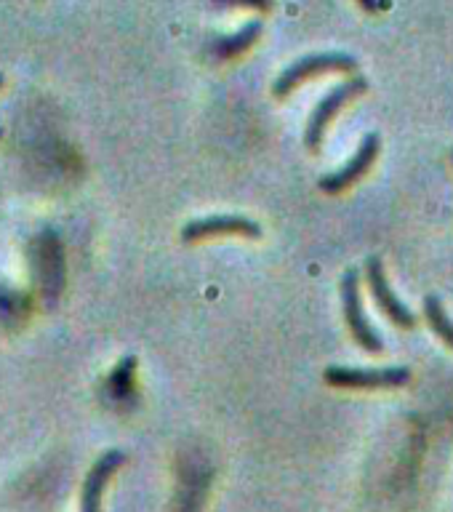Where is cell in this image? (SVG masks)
<instances>
[{
  "label": "cell",
  "instance_id": "9",
  "mask_svg": "<svg viewBox=\"0 0 453 512\" xmlns=\"http://www.w3.org/2000/svg\"><path fill=\"white\" fill-rule=\"evenodd\" d=\"M123 462H126V454L118 451V448H110V451H104V454L96 459L94 467L88 470L86 483H83L80 512H102L104 488H107L110 478L115 475V470H120V464Z\"/></svg>",
  "mask_w": 453,
  "mask_h": 512
},
{
  "label": "cell",
  "instance_id": "2",
  "mask_svg": "<svg viewBox=\"0 0 453 512\" xmlns=\"http://www.w3.org/2000/svg\"><path fill=\"white\" fill-rule=\"evenodd\" d=\"M326 382L331 387H347V390H395L411 382V371L403 366L390 368H326Z\"/></svg>",
  "mask_w": 453,
  "mask_h": 512
},
{
  "label": "cell",
  "instance_id": "3",
  "mask_svg": "<svg viewBox=\"0 0 453 512\" xmlns=\"http://www.w3.org/2000/svg\"><path fill=\"white\" fill-rule=\"evenodd\" d=\"M355 67H358V62H355V56L350 54H336V51H328V54L304 56V59L288 64L286 70L280 72L278 78H275V86H272V94L288 96L296 86H302V80L323 75V72L355 70Z\"/></svg>",
  "mask_w": 453,
  "mask_h": 512
},
{
  "label": "cell",
  "instance_id": "14",
  "mask_svg": "<svg viewBox=\"0 0 453 512\" xmlns=\"http://www.w3.org/2000/svg\"><path fill=\"white\" fill-rule=\"evenodd\" d=\"M0 136H3V128H0Z\"/></svg>",
  "mask_w": 453,
  "mask_h": 512
},
{
  "label": "cell",
  "instance_id": "4",
  "mask_svg": "<svg viewBox=\"0 0 453 512\" xmlns=\"http://www.w3.org/2000/svg\"><path fill=\"white\" fill-rule=\"evenodd\" d=\"M342 307L344 320H347V326H350L355 342L368 352H382V336L376 334L374 326L368 323L366 312H363V302H360L358 270H347L342 275Z\"/></svg>",
  "mask_w": 453,
  "mask_h": 512
},
{
  "label": "cell",
  "instance_id": "13",
  "mask_svg": "<svg viewBox=\"0 0 453 512\" xmlns=\"http://www.w3.org/2000/svg\"><path fill=\"white\" fill-rule=\"evenodd\" d=\"M0 86H3V75H0Z\"/></svg>",
  "mask_w": 453,
  "mask_h": 512
},
{
  "label": "cell",
  "instance_id": "10",
  "mask_svg": "<svg viewBox=\"0 0 453 512\" xmlns=\"http://www.w3.org/2000/svg\"><path fill=\"white\" fill-rule=\"evenodd\" d=\"M259 35H262V22H259V19H251V22L243 24L235 35H227V38L216 40L214 54L222 56V59H232V56L243 54L246 48L254 46Z\"/></svg>",
  "mask_w": 453,
  "mask_h": 512
},
{
  "label": "cell",
  "instance_id": "15",
  "mask_svg": "<svg viewBox=\"0 0 453 512\" xmlns=\"http://www.w3.org/2000/svg\"><path fill=\"white\" fill-rule=\"evenodd\" d=\"M451 158H453V152H451Z\"/></svg>",
  "mask_w": 453,
  "mask_h": 512
},
{
  "label": "cell",
  "instance_id": "6",
  "mask_svg": "<svg viewBox=\"0 0 453 512\" xmlns=\"http://www.w3.org/2000/svg\"><path fill=\"white\" fill-rule=\"evenodd\" d=\"M379 147H382L379 134L363 136L358 152H355L342 168H336V171H331V174L326 176H320V190L328 192V195H339V192H344L347 187H352V184L358 182L360 176L371 168V163H374L376 155H379Z\"/></svg>",
  "mask_w": 453,
  "mask_h": 512
},
{
  "label": "cell",
  "instance_id": "11",
  "mask_svg": "<svg viewBox=\"0 0 453 512\" xmlns=\"http://www.w3.org/2000/svg\"><path fill=\"white\" fill-rule=\"evenodd\" d=\"M424 318L430 320L432 331H435L448 347H453V320L448 318V312L446 307H443V302H440V296H424Z\"/></svg>",
  "mask_w": 453,
  "mask_h": 512
},
{
  "label": "cell",
  "instance_id": "12",
  "mask_svg": "<svg viewBox=\"0 0 453 512\" xmlns=\"http://www.w3.org/2000/svg\"><path fill=\"white\" fill-rule=\"evenodd\" d=\"M134 371H136V358L128 355L115 366V371L110 374V390L115 398H128L131 390H134Z\"/></svg>",
  "mask_w": 453,
  "mask_h": 512
},
{
  "label": "cell",
  "instance_id": "1",
  "mask_svg": "<svg viewBox=\"0 0 453 512\" xmlns=\"http://www.w3.org/2000/svg\"><path fill=\"white\" fill-rule=\"evenodd\" d=\"M368 80L366 78H352L344 80L339 86H334L328 91L323 99L318 102V107L312 110L310 123H307V131H304V144H307V150L318 152L320 144H323V136H326L328 123L336 118V112L342 110L344 104L355 99V96L366 94Z\"/></svg>",
  "mask_w": 453,
  "mask_h": 512
},
{
  "label": "cell",
  "instance_id": "8",
  "mask_svg": "<svg viewBox=\"0 0 453 512\" xmlns=\"http://www.w3.org/2000/svg\"><path fill=\"white\" fill-rule=\"evenodd\" d=\"M35 264H38V280L43 288V296L48 302H54L62 294L64 286V256H62V243L56 238L54 232L46 230L38 238L35 246Z\"/></svg>",
  "mask_w": 453,
  "mask_h": 512
},
{
  "label": "cell",
  "instance_id": "7",
  "mask_svg": "<svg viewBox=\"0 0 453 512\" xmlns=\"http://www.w3.org/2000/svg\"><path fill=\"white\" fill-rule=\"evenodd\" d=\"M214 235H243V238H259L262 227L254 219L240 214H216L203 216V219H192L184 224L182 240L192 243V240L214 238Z\"/></svg>",
  "mask_w": 453,
  "mask_h": 512
},
{
  "label": "cell",
  "instance_id": "5",
  "mask_svg": "<svg viewBox=\"0 0 453 512\" xmlns=\"http://www.w3.org/2000/svg\"><path fill=\"white\" fill-rule=\"evenodd\" d=\"M366 280H368V288H371V294H374L376 304H379V310L387 315V320H392V323L400 328L416 326V315L408 310L406 304L400 302L398 296H395L379 256H368L366 259Z\"/></svg>",
  "mask_w": 453,
  "mask_h": 512
}]
</instances>
